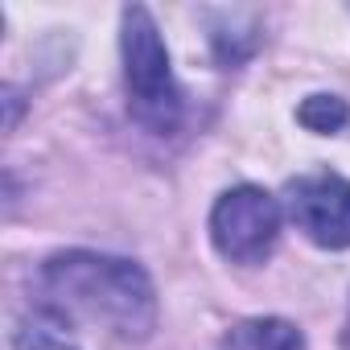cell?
<instances>
[{
    "label": "cell",
    "mask_w": 350,
    "mask_h": 350,
    "mask_svg": "<svg viewBox=\"0 0 350 350\" xmlns=\"http://www.w3.org/2000/svg\"><path fill=\"white\" fill-rule=\"evenodd\" d=\"M46 293L79 317L103 321L120 338H148L157 325V293L140 264L103 252H58L42 268Z\"/></svg>",
    "instance_id": "6da1fadb"
},
{
    "label": "cell",
    "mask_w": 350,
    "mask_h": 350,
    "mask_svg": "<svg viewBox=\"0 0 350 350\" xmlns=\"http://www.w3.org/2000/svg\"><path fill=\"white\" fill-rule=\"evenodd\" d=\"M124 87H128V111L140 128L165 136L182 124V87L173 79L169 50L161 42V29L144 5L124 9Z\"/></svg>",
    "instance_id": "7a4b0ae2"
},
{
    "label": "cell",
    "mask_w": 350,
    "mask_h": 350,
    "mask_svg": "<svg viewBox=\"0 0 350 350\" xmlns=\"http://www.w3.org/2000/svg\"><path fill=\"white\" fill-rule=\"evenodd\" d=\"M280 235V202L260 186L227 190L211 211V239L231 264H264Z\"/></svg>",
    "instance_id": "3957f363"
},
{
    "label": "cell",
    "mask_w": 350,
    "mask_h": 350,
    "mask_svg": "<svg viewBox=\"0 0 350 350\" xmlns=\"http://www.w3.org/2000/svg\"><path fill=\"white\" fill-rule=\"evenodd\" d=\"M284 211L293 227L329 252L350 247V182L338 173H305L284 186Z\"/></svg>",
    "instance_id": "277c9868"
},
{
    "label": "cell",
    "mask_w": 350,
    "mask_h": 350,
    "mask_svg": "<svg viewBox=\"0 0 350 350\" xmlns=\"http://www.w3.org/2000/svg\"><path fill=\"white\" fill-rule=\"evenodd\" d=\"M219 350H305V334L284 317H252L239 321Z\"/></svg>",
    "instance_id": "5b68a950"
},
{
    "label": "cell",
    "mask_w": 350,
    "mask_h": 350,
    "mask_svg": "<svg viewBox=\"0 0 350 350\" xmlns=\"http://www.w3.org/2000/svg\"><path fill=\"white\" fill-rule=\"evenodd\" d=\"M206 17L219 21V25H211V46H215V58L223 66H239V62H247L256 54L260 29L256 25L239 29V21H247V13H206Z\"/></svg>",
    "instance_id": "8992f818"
},
{
    "label": "cell",
    "mask_w": 350,
    "mask_h": 350,
    "mask_svg": "<svg viewBox=\"0 0 350 350\" xmlns=\"http://www.w3.org/2000/svg\"><path fill=\"white\" fill-rule=\"evenodd\" d=\"M13 350H75L70 338L62 334V321L58 317H46V313H33L17 325L13 334Z\"/></svg>",
    "instance_id": "52a82bcc"
},
{
    "label": "cell",
    "mask_w": 350,
    "mask_h": 350,
    "mask_svg": "<svg viewBox=\"0 0 350 350\" xmlns=\"http://www.w3.org/2000/svg\"><path fill=\"white\" fill-rule=\"evenodd\" d=\"M297 120H301L309 132H321V136H329V132L346 128V120H350V107H346V99H338V95H309V99L301 103Z\"/></svg>",
    "instance_id": "ba28073f"
},
{
    "label": "cell",
    "mask_w": 350,
    "mask_h": 350,
    "mask_svg": "<svg viewBox=\"0 0 350 350\" xmlns=\"http://www.w3.org/2000/svg\"><path fill=\"white\" fill-rule=\"evenodd\" d=\"M342 350H350V325H346V334H342Z\"/></svg>",
    "instance_id": "9c48e42d"
}]
</instances>
